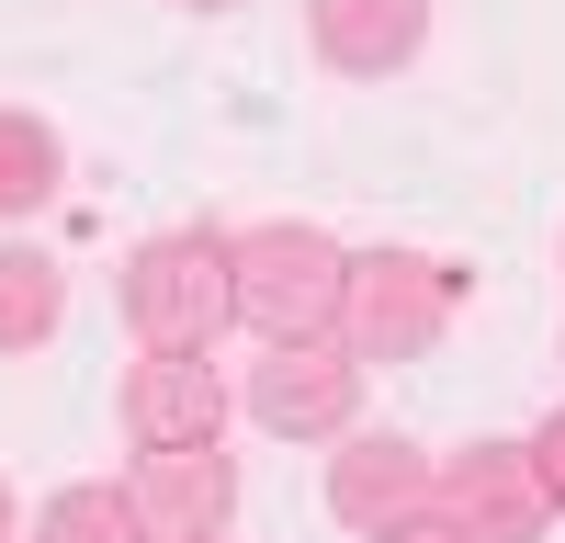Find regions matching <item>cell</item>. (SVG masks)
Returning a JSON list of instances; mask_svg holds the SVG:
<instances>
[{
	"instance_id": "obj_2",
	"label": "cell",
	"mask_w": 565,
	"mask_h": 543,
	"mask_svg": "<svg viewBox=\"0 0 565 543\" xmlns=\"http://www.w3.org/2000/svg\"><path fill=\"white\" fill-rule=\"evenodd\" d=\"M340 306H351V249L328 238V226L271 215V226L238 238V329L260 351H282V340H340Z\"/></svg>"
},
{
	"instance_id": "obj_1",
	"label": "cell",
	"mask_w": 565,
	"mask_h": 543,
	"mask_svg": "<svg viewBox=\"0 0 565 543\" xmlns=\"http://www.w3.org/2000/svg\"><path fill=\"white\" fill-rule=\"evenodd\" d=\"M125 329L136 351H215V329H238V238L215 226H159L125 249Z\"/></svg>"
},
{
	"instance_id": "obj_5",
	"label": "cell",
	"mask_w": 565,
	"mask_h": 543,
	"mask_svg": "<svg viewBox=\"0 0 565 543\" xmlns=\"http://www.w3.org/2000/svg\"><path fill=\"white\" fill-rule=\"evenodd\" d=\"M430 510L452 532H476V543H543L554 532V498L532 476V441H463V453H441Z\"/></svg>"
},
{
	"instance_id": "obj_6",
	"label": "cell",
	"mask_w": 565,
	"mask_h": 543,
	"mask_svg": "<svg viewBox=\"0 0 565 543\" xmlns=\"http://www.w3.org/2000/svg\"><path fill=\"white\" fill-rule=\"evenodd\" d=\"M430 487H441V465L407 430H340V453H328V521H351L362 543L396 532V521H418Z\"/></svg>"
},
{
	"instance_id": "obj_11",
	"label": "cell",
	"mask_w": 565,
	"mask_h": 543,
	"mask_svg": "<svg viewBox=\"0 0 565 543\" xmlns=\"http://www.w3.org/2000/svg\"><path fill=\"white\" fill-rule=\"evenodd\" d=\"M57 181H68V148H57V125L23 114V103H0V215H34V204H57Z\"/></svg>"
},
{
	"instance_id": "obj_10",
	"label": "cell",
	"mask_w": 565,
	"mask_h": 543,
	"mask_svg": "<svg viewBox=\"0 0 565 543\" xmlns=\"http://www.w3.org/2000/svg\"><path fill=\"white\" fill-rule=\"evenodd\" d=\"M68 317V272L45 249H0V351H45Z\"/></svg>"
},
{
	"instance_id": "obj_15",
	"label": "cell",
	"mask_w": 565,
	"mask_h": 543,
	"mask_svg": "<svg viewBox=\"0 0 565 543\" xmlns=\"http://www.w3.org/2000/svg\"><path fill=\"white\" fill-rule=\"evenodd\" d=\"M0 543H23V521H12V487H0Z\"/></svg>"
},
{
	"instance_id": "obj_13",
	"label": "cell",
	"mask_w": 565,
	"mask_h": 543,
	"mask_svg": "<svg viewBox=\"0 0 565 543\" xmlns=\"http://www.w3.org/2000/svg\"><path fill=\"white\" fill-rule=\"evenodd\" d=\"M532 476H543V498L565 510V407H554V419L532 430Z\"/></svg>"
},
{
	"instance_id": "obj_4",
	"label": "cell",
	"mask_w": 565,
	"mask_h": 543,
	"mask_svg": "<svg viewBox=\"0 0 565 543\" xmlns=\"http://www.w3.org/2000/svg\"><path fill=\"white\" fill-rule=\"evenodd\" d=\"M238 407L271 441H340V430H362V362H351V340H282L249 362Z\"/></svg>"
},
{
	"instance_id": "obj_8",
	"label": "cell",
	"mask_w": 565,
	"mask_h": 543,
	"mask_svg": "<svg viewBox=\"0 0 565 543\" xmlns=\"http://www.w3.org/2000/svg\"><path fill=\"white\" fill-rule=\"evenodd\" d=\"M226 510H238V465L204 453H136V521L148 543H226Z\"/></svg>"
},
{
	"instance_id": "obj_14",
	"label": "cell",
	"mask_w": 565,
	"mask_h": 543,
	"mask_svg": "<svg viewBox=\"0 0 565 543\" xmlns=\"http://www.w3.org/2000/svg\"><path fill=\"white\" fill-rule=\"evenodd\" d=\"M373 543H476V532H452L441 510H418V521H396V532H373Z\"/></svg>"
},
{
	"instance_id": "obj_16",
	"label": "cell",
	"mask_w": 565,
	"mask_h": 543,
	"mask_svg": "<svg viewBox=\"0 0 565 543\" xmlns=\"http://www.w3.org/2000/svg\"><path fill=\"white\" fill-rule=\"evenodd\" d=\"M181 12H238V0H181Z\"/></svg>"
},
{
	"instance_id": "obj_3",
	"label": "cell",
	"mask_w": 565,
	"mask_h": 543,
	"mask_svg": "<svg viewBox=\"0 0 565 543\" xmlns=\"http://www.w3.org/2000/svg\"><path fill=\"white\" fill-rule=\"evenodd\" d=\"M452 306H463L452 260H430V249H362V260H351L340 340H351V362H362V374H373V362L396 374V362H430V351H441Z\"/></svg>"
},
{
	"instance_id": "obj_9",
	"label": "cell",
	"mask_w": 565,
	"mask_h": 543,
	"mask_svg": "<svg viewBox=\"0 0 565 543\" xmlns=\"http://www.w3.org/2000/svg\"><path fill=\"white\" fill-rule=\"evenodd\" d=\"M306 34L340 79H385L430 45V0H306Z\"/></svg>"
},
{
	"instance_id": "obj_7",
	"label": "cell",
	"mask_w": 565,
	"mask_h": 543,
	"mask_svg": "<svg viewBox=\"0 0 565 543\" xmlns=\"http://www.w3.org/2000/svg\"><path fill=\"white\" fill-rule=\"evenodd\" d=\"M114 407H125V441L136 453H204L226 430V385H215L204 351H148Z\"/></svg>"
},
{
	"instance_id": "obj_12",
	"label": "cell",
	"mask_w": 565,
	"mask_h": 543,
	"mask_svg": "<svg viewBox=\"0 0 565 543\" xmlns=\"http://www.w3.org/2000/svg\"><path fill=\"white\" fill-rule=\"evenodd\" d=\"M34 543H148V521H136V487H114V476L57 487V498L34 510Z\"/></svg>"
}]
</instances>
